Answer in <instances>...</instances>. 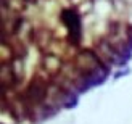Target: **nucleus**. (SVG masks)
I'll use <instances>...</instances> for the list:
<instances>
[{
    "instance_id": "obj_1",
    "label": "nucleus",
    "mask_w": 132,
    "mask_h": 124,
    "mask_svg": "<svg viewBox=\"0 0 132 124\" xmlns=\"http://www.w3.org/2000/svg\"><path fill=\"white\" fill-rule=\"evenodd\" d=\"M63 23L68 26L69 29V39L72 44H79V39H81V18L74 10H64L61 15Z\"/></svg>"
},
{
    "instance_id": "obj_2",
    "label": "nucleus",
    "mask_w": 132,
    "mask_h": 124,
    "mask_svg": "<svg viewBox=\"0 0 132 124\" xmlns=\"http://www.w3.org/2000/svg\"><path fill=\"white\" fill-rule=\"evenodd\" d=\"M44 94H45V92H44V87L37 86V84H34V86L29 87V95L32 97V98H36V100H40Z\"/></svg>"
},
{
    "instance_id": "obj_3",
    "label": "nucleus",
    "mask_w": 132,
    "mask_h": 124,
    "mask_svg": "<svg viewBox=\"0 0 132 124\" xmlns=\"http://www.w3.org/2000/svg\"><path fill=\"white\" fill-rule=\"evenodd\" d=\"M129 36H130V39H132V28L129 29Z\"/></svg>"
}]
</instances>
